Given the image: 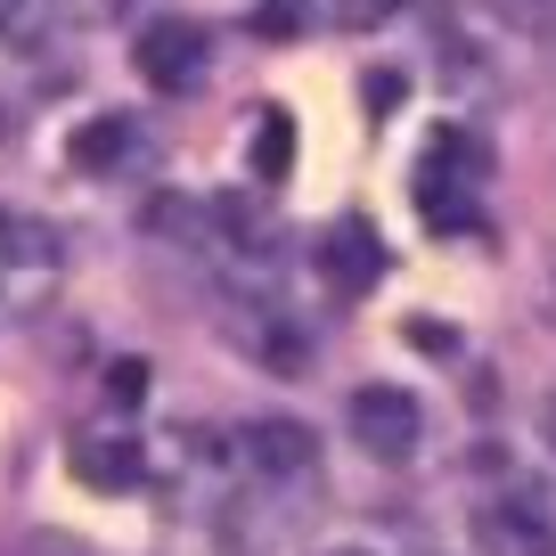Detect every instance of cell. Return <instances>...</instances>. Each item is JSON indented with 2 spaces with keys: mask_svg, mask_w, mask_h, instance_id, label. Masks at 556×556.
<instances>
[{
  "mask_svg": "<svg viewBox=\"0 0 556 556\" xmlns=\"http://www.w3.org/2000/svg\"><path fill=\"white\" fill-rule=\"evenodd\" d=\"M491 180V148L475 131H434L426 156H417V213L434 229H475V205H483Z\"/></svg>",
  "mask_w": 556,
  "mask_h": 556,
  "instance_id": "6da1fadb",
  "label": "cell"
},
{
  "mask_svg": "<svg viewBox=\"0 0 556 556\" xmlns=\"http://www.w3.org/2000/svg\"><path fill=\"white\" fill-rule=\"evenodd\" d=\"M475 556H556V500L540 483H500L467 516Z\"/></svg>",
  "mask_w": 556,
  "mask_h": 556,
  "instance_id": "7a4b0ae2",
  "label": "cell"
},
{
  "mask_svg": "<svg viewBox=\"0 0 556 556\" xmlns=\"http://www.w3.org/2000/svg\"><path fill=\"white\" fill-rule=\"evenodd\" d=\"M58 270H66L58 229H50V222H17V213H0V319L34 312V303L58 287Z\"/></svg>",
  "mask_w": 556,
  "mask_h": 556,
  "instance_id": "3957f363",
  "label": "cell"
},
{
  "mask_svg": "<svg viewBox=\"0 0 556 556\" xmlns=\"http://www.w3.org/2000/svg\"><path fill=\"white\" fill-rule=\"evenodd\" d=\"M344 417H352V442H361L377 467H409L417 442H426V409H417V393H401V384H361Z\"/></svg>",
  "mask_w": 556,
  "mask_h": 556,
  "instance_id": "277c9868",
  "label": "cell"
},
{
  "mask_svg": "<svg viewBox=\"0 0 556 556\" xmlns=\"http://www.w3.org/2000/svg\"><path fill=\"white\" fill-rule=\"evenodd\" d=\"M131 66H139V83L164 90V99L197 90V83H205V25H197V17H156L148 34H139Z\"/></svg>",
  "mask_w": 556,
  "mask_h": 556,
  "instance_id": "5b68a950",
  "label": "cell"
},
{
  "mask_svg": "<svg viewBox=\"0 0 556 556\" xmlns=\"http://www.w3.org/2000/svg\"><path fill=\"white\" fill-rule=\"evenodd\" d=\"M238 458H245V475H262V483H295V475L319 467V442H312V426H295V417H245Z\"/></svg>",
  "mask_w": 556,
  "mask_h": 556,
  "instance_id": "8992f818",
  "label": "cell"
},
{
  "mask_svg": "<svg viewBox=\"0 0 556 556\" xmlns=\"http://www.w3.org/2000/svg\"><path fill=\"white\" fill-rule=\"evenodd\" d=\"M312 262H319V278H328L336 295H368L384 278V238L368 222H336L328 238L312 245Z\"/></svg>",
  "mask_w": 556,
  "mask_h": 556,
  "instance_id": "52a82bcc",
  "label": "cell"
},
{
  "mask_svg": "<svg viewBox=\"0 0 556 556\" xmlns=\"http://www.w3.org/2000/svg\"><path fill=\"white\" fill-rule=\"evenodd\" d=\"M74 475H83V483H99V491L139 483V442H131V434H83V442H74Z\"/></svg>",
  "mask_w": 556,
  "mask_h": 556,
  "instance_id": "ba28073f",
  "label": "cell"
},
{
  "mask_svg": "<svg viewBox=\"0 0 556 556\" xmlns=\"http://www.w3.org/2000/svg\"><path fill=\"white\" fill-rule=\"evenodd\" d=\"M74 164H83V173H115V164H139V131H131V115H99V123H83V131H74Z\"/></svg>",
  "mask_w": 556,
  "mask_h": 556,
  "instance_id": "9c48e42d",
  "label": "cell"
},
{
  "mask_svg": "<svg viewBox=\"0 0 556 556\" xmlns=\"http://www.w3.org/2000/svg\"><path fill=\"white\" fill-rule=\"evenodd\" d=\"M287 156H295V131L278 106H262V131H254V180H287Z\"/></svg>",
  "mask_w": 556,
  "mask_h": 556,
  "instance_id": "30bf717a",
  "label": "cell"
},
{
  "mask_svg": "<svg viewBox=\"0 0 556 556\" xmlns=\"http://www.w3.org/2000/svg\"><path fill=\"white\" fill-rule=\"evenodd\" d=\"M328 17L344 25V34H368V25L401 17V0H328Z\"/></svg>",
  "mask_w": 556,
  "mask_h": 556,
  "instance_id": "8fae6325",
  "label": "cell"
},
{
  "mask_svg": "<svg viewBox=\"0 0 556 556\" xmlns=\"http://www.w3.org/2000/svg\"><path fill=\"white\" fill-rule=\"evenodd\" d=\"M507 25H523V34H556V0H491Z\"/></svg>",
  "mask_w": 556,
  "mask_h": 556,
  "instance_id": "7c38bea8",
  "label": "cell"
},
{
  "mask_svg": "<svg viewBox=\"0 0 556 556\" xmlns=\"http://www.w3.org/2000/svg\"><path fill=\"white\" fill-rule=\"evenodd\" d=\"M139 393H148V368H139V361H115V368H106V401H123V409H131Z\"/></svg>",
  "mask_w": 556,
  "mask_h": 556,
  "instance_id": "4fadbf2b",
  "label": "cell"
},
{
  "mask_svg": "<svg viewBox=\"0 0 556 556\" xmlns=\"http://www.w3.org/2000/svg\"><path fill=\"white\" fill-rule=\"evenodd\" d=\"M123 9H131V0H66V17H74V25H115Z\"/></svg>",
  "mask_w": 556,
  "mask_h": 556,
  "instance_id": "5bb4252c",
  "label": "cell"
},
{
  "mask_svg": "<svg viewBox=\"0 0 556 556\" xmlns=\"http://www.w3.org/2000/svg\"><path fill=\"white\" fill-rule=\"evenodd\" d=\"M17 17H25V0H0V34H9Z\"/></svg>",
  "mask_w": 556,
  "mask_h": 556,
  "instance_id": "9a60e30c",
  "label": "cell"
},
{
  "mask_svg": "<svg viewBox=\"0 0 556 556\" xmlns=\"http://www.w3.org/2000/svg\"><path fill=\"white\" fill-rule=\"evenodd\" d=\"M540 434H548V442H556V393H548V409H540Z\"/></svg>",
  "mask_w": 556,
  "mask_h": 556,
  "instance_id": "2e32d148",
  "label": "cell"
},
{
  "mask_svg": "<svg viewBox=\"0 0 556 556\" xmlns=\"http://www.w3.org/2000/svg\"><path fill=\"white\" fill-rule=\"evenodd\" d=\"M336 556H361V548H336Z\"/></svg>",
  "mask_w": 556,
  "mask_h": 556,
  "instance_id": "e0dca14e",
  "label": "cell"
},
{
  "mask_svg": "<svg viewBox=\"0 0 556 556\" xmlns=\"http://www.w3.org/2000/svg\"><path fill=\"white\" fill-rule=\"evenodd\" d=\"M548 287H556V262H548Z\"/></svg>",
  "mask_w": 556,
  "mask_h": 556,
  "instance_id": "ac0fdd59",
  "label": "cell"
}]
</instances>
